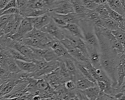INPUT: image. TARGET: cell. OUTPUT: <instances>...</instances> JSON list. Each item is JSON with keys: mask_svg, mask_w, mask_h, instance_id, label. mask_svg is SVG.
<instances>
[{"mask_svg": "<svg viewBox=\"0 0 125 100\" xmlns=\"http://www.w3.org/2000/svg\"><path fill=\"white\" fill-rule=\"evenodd\" d=\"M81 2L83 5L90 10H95L99 5L94 0H81Z\"/></svg>", "mask_w": 125, "mask_h": 100, "instance_id": "33", "label": "cell"}, {"mask_svg": "<svg viewBox=\"0 0 125 100\" xmlns=\"http://www.w3.org/2000/svg\"><path fill=\"white\" fill-rule=\"evenodd\" d=\"M15 61L21 70L25 72L31 73L37 70V65L34 62H27L18 60H15Z\"/></svg>", "mask_w": 125, "mask_h": 100, "instance_id": "17", "label": "cell"}, {"mask_svg": "<svg viewBox=\"0 0 125 100\" xmlns=\"http://www.w3.org/2000/svg\"><path fill=\"white\" fill-rule=\"evenodd\" d=\"M15 18L10 21H9L5 26L4 28L1 31H0V36H2L3 35H7L9 34L12 30L15 22Z\"/></svg>", "mask_w": 125, "mask_h": 100, "instance_id": "34", "label": "cell"}, {"mask_svg": "<svg viewBox=\"0 0 125 100\" xmlns=\"http://www.w3.org/2000/svg\"><path fill=\"white\" fill-rule=\"evenodd\" d=\"M64 85L65 89L69 91H74L77 89L75 82L71 79L66 81L64 83Z\"/></svg>", "mask_w": 125, "mask_h": 100, "instance_id": "36", "label": "cell"}, {"mask_svg": "<svg viewBox=\"0 0 125 100\" xmlns=\"http://www.w3.org/2000/svg\"><path fill=\"white\" fill-rule=\"evenodd\" d=\"M42 79H44L55 90L63 85L67 81L60 75L59 67L51 73L44 76Z\"/></svg>", "mask_w": 125, "mask_h": 100, "instance_id": "7", "label": "cell"}, {"mask_svg": "<svg viewBox=\"0 0 125 100\" xmlns=\"http://www.w3.org/2000/svg\"><path fill=\"white\" fill-rule=\"evenodd\" d=\"M76 94L79 100H90L84 92L82 90H76Z\"/></svg>", "mask_w": 125, "mask_h": 100, "instance_id": "40", "label": "cell"}, {"mask_svg": "<svg viewBox=\"0 0 125 100\" xmlns=\"http://www.w3.org/2000/svg\"><path fill=\"white\" fill-rule=\"evenodd\" d=\"M55 14L65 15L74 13L73 5L69 0H62V1L52 12Z\"/></svg>", "mask_w": 125, "mask_h": 100, "instance_id": "13", "label": "cell"}, {"mask_svg": "<svg viewBox=\"0 0 125 100\" xmlns=\"http://www.w3.org/2000/svg\"><path fill=\"white\" fill-rule=\"evenodd\" d=\"M0 100H7V99H6L5 98H0Z\"/></svg>", "mask_w": 125, "mask_h": 100, "instance_id": "45", "label": "cell"}, {"mask_svg": "<svg viewBox=\"0 0 125 100\" xmlns=\"http://www.w3.org/2000/svg\"><path fill=\"white\" fill-rule=\"evenodd\" d=\"M9 1L10 0H0V10L3 9Z\"/></svg>", "mask_w": 125, "mask_h": 100, "instance_id": "43", "label": "cell"}, {"mask_svg": "<svg viewBox=\"0 0 125 100\" xmlns=\"http://www.w3.org/2000/svg\"><path fill=\"white\" fill-rule=\"evenodd\" d=\"M108 10L110 18H111L112 19L118 21L119 23L122 22L125 19L124 16L118 14V13L115 12L114 11H113L111 9H110V7H109V6H108Z\"/></svg>", "mask_w": 125, "mask_h": 100, "instance_id": "35", "label": "cell"}, {"mask_svg": "<svg viewBox=\"0 0 125 100\" xmlns=\"http://www.w3.org/2000/svg\"><path fill=\"white\" fill-rule=\"evenodd\" d=\"M107 4L112 10L125 17V10H124L120 0H107Z\"/></svg>", "mask_w": 125, "mask_h": 100, "instance_id": "21", "label": "cell"}, {"mask_svg": "<svg viewBox=\"0 0 125 100\" xmlns=\"http://www.w3.org/2000/svg\"><path fill=\"white\" fill-rule=\"evenodd\" d=\"M32 19L34 28L37 30L41 29L48 24L52 20L51 18L48 14V13L39 17L32 18Z\"/></svg>", "mask_w": 125, "mask_h": 100, "instance_id": "15", "label": "cell"}, {"mask_svg": "<svg viewBox=\"0 0 125 100\" xmlns=\"http://www.w3.org/2000/svg\"><path fill=\"white\" fill-rule=\"evenodd\" d=\"M30 47V46H29ZM34 54L40 59L46 61L58 60V57L51 49H38L31 47Z\"/></svg>", "mask_w": 125, "mask_h": 100, "instance_id": "10", "label": "cell"}, {"mask_svg": "<svg viewBox=\"0 0 125 100\" xmlns=\"http://www.w3.org/2000/svg\"><path fill=\"white\" fill-rule=\"evenodd\" d=\"M21 80L14 79L6 83L0 84V97H2L10 93L13 90L15 86L18 84Z\"/></svg>", "mask_w": 125, "mask_h": 100, "instance_id": "16", "label": "cell"}, {"mask_svg": "<svg viewBox=\"0 0 125 100\" xmlns=\"http://www.w3.org/2000/svg\"><path fill=\"white\" fill-rule=\"evenodd\" d=\"M61 29H65L70 33H71L73 35L81 38L82 40L83 39L82 31L80 28L79 25L75 23H68L65 26L59 27Z\"/></svg>", "mask_w": 125, "mask_h": 100, "instance_id": "18", "label": "cell"}, {"mask_svg": "<svg viewBox=\"0 0 125 100\" xmlns=\"http://www.w3.org/2000/svg\"><path fill=\"white\" fill-rule=\"evenodd\" d=\"M83 91L90 100H96L100 92V90L97 85L89 88Z\"/></svg>", "mask_w": 125, "mask_h": 100, "instance_id": "24", "label": "cell"}, {"mask_svg": "<svg viewBox=\"0 0 125 100\" xmlns=\"http://www.w3.org/2000/svg\"><path fill=\"white\" fill-rule=\"evenodd\" d=\"M69 1L73 5L74 13L77 14L87 13L90 11L81 4V0H70Z\"/></svg>", "mask_w": 125, "mask_h": 100, "instance_id": "22", "label": "cell"}, {"mask_svg": "<svg viewBox=\"0 0 125 100\" xmlns=\"http://www.w3.org/2000/svg\"><path fill=\"white\" fill-rule=\"evenodd\" d=\"M50 86L49 84L43 79L37 80L35 87L38 91H42L46 89Z\"/></svg>", "mask_w": 125, "mask_h": 100, "instance_id": "32", "label": "cell"}, {"mask_svg": "<svg viewBox=\"0 0 125 100\" xmlns=\"http://www.w3.org/2000/svg\"><path fill=\"white\" fill-rule=\"evenodd\" d=\"M3 50L10 57H11L14 60H22V61H25L27 62H32V60H31L30 59L25 57V56L22 55L21 53H20L19 51H18L17 50L14 49L8 48L7 49H3Z\"/></svg>", "mask_w": 125, "mask_h": 100, "instance_id": "19", "label": "cell"}, {"mask_svg": "<svg viewBox=\"0 0 125 100\" xmlns=\"http://www.w3.org/2000/svg\"><path fill=\"white\" fill-rule=\"evenodd\" d=\"M102 20L104 27L109 30L112 31L119 29V23L111 18L102 19Z\"/></svg>", "mask_w": 125, "mask_h": 100, "instance_id": "23", "label": "cell"}, {"mask_svg": "<svg viewBox=\"0 0 125 100\" xmlns=\"http://www.w3.org/2000/svg\"></svg>", "mask_w": 125, "mask_h": 100, "instance_id": "47", "label": "cell"}, {"mask_svg": "<svg viewBox=\"0 0 125 100\" xmlns=\"http://www.w3.org/2000/svg\"><path fill=\"white\" fill-rule=\"evenodd\" d=\"M107 2L105 4H100L95 9V11L98 13L101 18L106 19L110 18L108 10Z\"/></svg>", "mask_w": 125, "mask_h": 100, "instance_id": "25", "label": "cell"}, {"mask_svg": "<svg viewBox=\"0 0 125 100\" xmlns=\"http://www.w3.org/2000/svg\"><path fill=\"white\" fill-rule=\"evenodd\" d=\"M15 15H4L0 16V31L4 28L5 25L11 20L14 19Z\"/></svg>", "mask_w": 125, "mask_h": 100, "instance_id": "30", "label": "cell"}, {"mask_svg": "<svg viewBox=\"0 0 125 100\" xmlns=\"http://www.w3.org/2000/svg\"><path fill=\"white\" fill-rule=\"evenodd\" d=\"M75 63L76 65V66L77 68L78 69L79 71L80 72V73L87 79H88L89 80L91 81V82H93L94 83L97 82V81L93 78L92 75H91L90 73L89 72L88 70H87L85 67L83 66L79 62H78L76 60H75Z\"/></svg>", "mask_w": 125, "mask_h": 100, "instance_id": "26", "label": "cell"}, {"mask_svg": "<svg viewBox=\"0 0 125 100\" xmlns=\"http://www.w3.org/2000/svg\"><path fill=\"white\" fill-rule=\"evenodd\" d=\"M34 28L32 18L24 17L22 20L20 28L17 33L9 36L10 38L15 41H20L22 40L24 36Z\"/></svg>", "mask_w": 125, "mask_h": 100, "instance_id": "3", "label": "cell"}, {"mask_svg": "<svg viewBox=\"0 0 125 100\" xmlns=\"http://www.w3.org/2000/svg\"><path fill=\"white\" fill-rule=\"evenodd\" d=\"M20 41L28 46L35 48L51 49L50 48L49 44L52 41H50L47 40H42L36 38H29L23 39Z\"/></svg>", "mask_w": 125, "mask_h": 100, "instance_id": "9", "label": "cell"}, {"mask_svg": "<svg viewBox=\"0 0 125 100\" xmlns=\"http://www.w3.org/2000/svg\"><path fill=\"white\" fill-rule=\"evenodd\" d=\"M118 93H121L124 94H125V77L122 85L118 89Z\"/></svg>", "mask_w": 125, "mask_h": 100, "instance_id": "42", "label": "cell"}, {"mask_svg": "<svg viewBox=\"0 0 125 100\" xmlns=\"http://www.w3.org/2000/svg\"><path fill=\"white\" fill-rule=\"evenodd\" d=\"M10 48L14 49L26 58L30 59L33 61L34 60H43L38 58L34 53L31 48L21 41L13 40L10 46Z\"/></svg>", "mask_w": 125, "mask_h": 100, "instance_id": "6", "label": "cell"}, {"mask_svg": "<svg viewBox=\"0 0 125 100\" xmlns=\"http://www.w3.org/2000/svg\"><path fill=\"white\" fill-rule=\"evenodd\" d=\"M58 60L59 61V69L60 75L66 80H70L71 78L65 63L61 60Z\"/></svg>", "mask_w": 125, "mask_h": 100, "instance_id": "28", "label": "cell"}, {"mask_svg": "<svg viewBox=\"0 0 125 100\" xmlns=\"http://www.w3.org/2000/svg\"><path fill=\"white\" fill-rule=\"evenodd\" d=\"M95 31L99 43L101 67L112 81V86L117 89V68L120 62L121 56L113 51L110 42L101 33Z\"/></svg>", "mask_w": 125, "mask_h": 100, "instance_id": "1", "label": "cell"}, {"mask_svg": "<svg viewBox=\"0 0 125 100\" xmlns=\"http://www.w3.org/2000/svg\"><path fill=\"white\" fill-rule=\"evenodd\" d=\"M56 55L58 57L59 59L63 57H68L70 56L68 53L66 48L63 46V45L61 43L59 47L53 51Z\"/></svg>", "mask_w": 125, "mask_h": 100, "instance_id": "31", "label": "cell"}, {"mask_svg": "<svg viewBox=\"0 0 125 100\" xmlns=\"http://www.w3.org/2000/svg\"><path fill=\"white\" fill-rule=\"evenodd\" d=\"M111 32L115 38L123 44V47H125V30L119 28L116 30L112 31Z\"/></svg>", "mask_w": 125, "mask_h": 100, "instance_id": "29", "label": "cell"}, {"mask_svg": "<svg viewBox=\"0 0 125 100\" xmlns=\"http://www.w3.org/2000/svg\"><path fill=\"white\" fill-rule=\"evenodd\" d=\"M97 86H98V87L100 90V91L104 92L106 88V84L104 82L101 81H97Z\"/></svg>", "mask_w": 125, "mask_h": 100, "instance_id": "41", "label": "cell"}, {"mask_svg": "<svg viewBox=\"0 0 125 100\" xmlns=\"http://www.w3.org/2000/svg\"><path fill=\"white\" fill-rule=\"evenodd\" d=\"M119 28L125 30V19L124 20L119 23Z\"/></svg>", "mask_w": 125, "mask_h": 100, "instance_id": "44", "label": "cell"}, {"mask_svg": "<svg viewBox=\"0 0 125 100\" xmlns=\"http://www.w3.org/2000/svg\"><path fill=\"white\" fill-rule=\"evenodd\" d=\"M79 25L82 31L83 39L87 47L99 49V43L93 22L87 18L81 19Z\"/></svg>", "mask_w": 125, "mask_h": 100, "instance_id": "2", "label": "cell"}, {"mask_svg": "<svg viewBox=\"0 0 125 100\" xmlns=\"http://www.w3.org/2000/svg\"><path fill=\"white\" fill-rule=\"evenodd\" d=\"M24 18V17H23L22 15H21L19 13V12H18V13L15 14V24H14V27H13V28L12 31L9 34H7V35H8V36H11L17 33V32L18 31V30L20 28L21 21L23 20Z\"/></svg>", "mask_w": 125, "mask_h": 100, "instance_id": "27", "label": "cell"}, {"mask_svg": "<svg viewBox=\"0 0 125 100\" xmlns=\"http://www.w3.org/2000/svg\"><path fill=\"white\" fill-rule=\"evenodd\" d=\"M114 99V97L108 95L103 91H100L96 100H112Z\"/></svg>", "mask_w": 125, "mask_h": 100, "instance_id": "37", "label": "cell"}, {"mask_svg": "<svg viewBox=\"0 0 125 100\" xmlns=\"http://www.w3.org/2000/svg\"><path fill=\"white\" fill-rule=\"evenodd\" d=\"M40 30L51 35L59 41H61L65 39L62 29L60 28L52 20L48 24L40 29Z\"/></svg>", "mask_w": 125, "mask_h": 100, "instance_id": "8", "label": "cell"}, {"mask_svg": "<svg viewBox=\"0 0 125 100\" xmlns=\"http://www.w3.org/2000/svg\"><path fill=\"white\" fill-rule=\"evenodd\" d=\"M18 12H19L18 9L16 7H14L6 10L3 12L2 13H0V16L4 15H15Z\"/></svg>", "mask_w": 125, "mask_h": 100, "instance_id": "39", "label": "cell"}, {"mask_svg": "<svg viewBox=\"0 0 125 100\" xmlns=\"http://www.w3.org/2000/svg\"><path fill=\"white\" fill-rule=\"evenodd\" d=\"M59 60H62L65 63L71 79L74 80L76 77L80 73L76 66L75 59L71 56H69L68 57L60 58Z\"/></svg>", "mask_w": 125, "mask_h": 100, "instance_id": "11", "label": "cell"}, {"mask_svg": "<svg viewBox=\"0 0 125 100\" xmlns=\"http://www.w3.org/2000/svg\"><path fill=\"white\" fill-rule=\"evenodd\" d=\"M74 81L75 82L77 89L82 91L97 85V82L94 83L89 80L81 73L76 77Z\"/></svg>", "mask_w": 125, "mask_h": 100, "instance_id": "12", "label": "cell"}, {"mask_svg": "<svg viewBox=\"0 0 125 100\" xmlns=\"http://www.w3.org/2000/svg\"><path fill=\"white\" fill-rule=\"evenodd\" d=\"M49 12H50V11L48 9H34L30 8L25 12L20 14L23 17L35 18L42 16Z\"/></svg>", "mask_w": 125, "mask_h": 100, "instance_id": "20", "label": "cell"}, {"mask_svg": "<svg viewBox=\"0 0 125 100\" xmlns=\"http://www.w3.org/2000/svg\"><path fill=\"white\" fill-rule=\"evenodd\" d=\"M87 50L89 54V59L92 65L95 68H101V60L99 49L87 47Z\"/></svg>", "mask_w": 125, "mask_h": 100, "instance_id": "14", "label": "cell"}, {"mask_svg": "<svg viewBox=\"0 0 125 100\" xmlns=\"http://www.w3.org/2000/svg\"><path fill=\"white\" fill-rule=\"evenodd\" d=\"M62 29L63 33L65 37V39L68 40L71 42L74 45L75 47L78 48L82 53L87 58H89V54L87 50V45L84 40H82L81 38L76 37L69 31L65 30Z\"/></svg>", "mask_w": 125, "mask_h": 100, "instance_id": "5", "label": "cell"}, {"mask_svg": "<svg viewBox=\"0 0 125 100\" xmlns=\"http://www.w3.org/2000/svg\"><path fill=\"white\" fill-rule=\"evenodd\" d=\"M16 7L17 8V0H10L8 4L6 5V6L2 10H0V13H2L4 11L8 10L9 9H10L11 8Z\"/></svg>", "mask_w": 125, "mask_h": 100, "instance_id": "38", "label": "cell"}, {"mask_svg": "<svg viewBox=\"0 0 125 100\" xmlns=\"http://www.w3.org/2000/svg\"><path fill=\"white\" fill-rule=\"evenodd\" d=\"M117 100V99H113V100Z\"/></svg>", "mask_w": 125, "mask_h": 100, "instance_id": "46", "label": "cell"}, {"mask_svg": "<svg viewBox=\"0 0 125 100\" xmlns=\"http://www.w3.org/2000/svg\"><path fill=\"white\" fill-rule=\"evenodd\" d=\"M60 41L66 48L69 54L80 63H84L89 60L82 53L80 50L75 47L68 40L64 39Z\"/></svg>", "mask_w": 125, "mask_h": 100, "instance_id": "4", "label": "cell"}]
</instances>
